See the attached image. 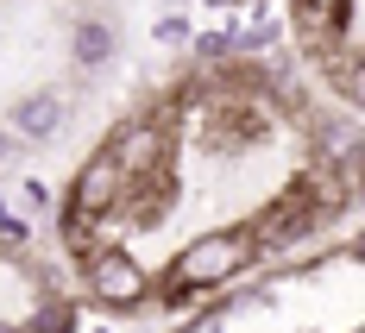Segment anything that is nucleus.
Masks as SVG:
<instances>
[{"instance_id":"f257e3e1","label":"nucleus","mask_w":365,"mask_h":333,"mask_svg":"<svg viewBox=\"0 0 365 333\" xmlns=\"http://www.w3.org/2000/svg\"><path fill=\"white\" fill-rule=\"evenodd\" d=\"M57 126H63V95H26L13 107V132H26V139H51Z\"/></svg>"},{"instance_id":"f03ea898","label":"nucleus","mask_w":365,"mask_h":333,"mask_svg":"<svg viewBox=\"0 0 365 333\" xmlns=\"http://www.w3.org/2000/svg\"><path fill=\"white\" fill-rule=\"evenodd\" d=\"M6 145H13V139H6V132H0V157H6Z\"/></svg>"}]
</instances>
